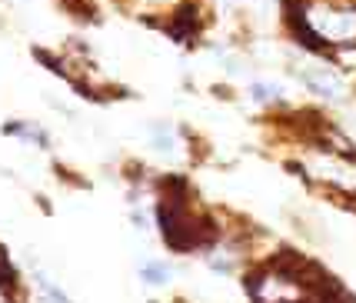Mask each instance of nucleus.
<instances>
[{
  "label": "nucleus",
  "mask_w": 356,
  "mask_h": 303,
  "mask_svg": "<svg viewBox=\"0 0 356 303\" xmlns=\"http://www.w3.org/2000/svg\"><path fill=\"white\" fill-rule=\"evenodd\" d=\"M14 283H17V270L10 263V257L3 254V247H0V290H10Z\"/></svg>",
  "instance_id": "obj_3"
},
{
  "label": "nucleus",
  "mask_w": 356,
  "mask_h": 303,
  "mask_svg": "<svg viewBox=\"0 0 356 303\" xmlns=\"http://www.w3.org/2000/svg\"><path fill=\"white\" fill-rule=\"evenodd\" d=\"M193 27H197V20H193V7L186 3V7H180V10H177L170 31H173V37H177V40H186V37L193 33Z\"/></svg>",
  "instance_id": "obj_1"
},
{
  "label": "nucleus",
  "mask_w": 356,
  "mask_h": 303,
  "mask_svg": "<svg viewBox=\"0 0 356 303\" xmlns=\"http://www.w3.org/2000/svg\"><path fill=\"white\" fill-rule=\"evenodd\" d=\"M143 280L147 283H167L170 280V267H163V263H143Z\"/></svg>",
  "instance_id": "obj_2"
}]
</instances>
